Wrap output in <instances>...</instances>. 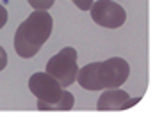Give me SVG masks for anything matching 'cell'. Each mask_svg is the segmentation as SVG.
<instances>
[{
  "instance_id": "obj_8",
  "label": "cell",
  "mask_w": 155,
  "mask_h": 117,
  "mask_svg": "<svg viewBox=\"0 0 155 117\" xmlns=\"http://www.w3.org/2000/svg\"><path fill=\"white\" fill-rule=\"evenodd\" d=\"M5 66H7V52L0 46V71L5 69Z\"/></svg>"
},
{
  "instance_id": "obj_6",
  "label": "cell",
  "mask_w": 155,
  "mask_h": 117,
  "mask_svg": "<svg viewBox=\"0 0 155 117\" xmlns=\"http://www.w3.org/2000/svg\"><path fill=\"white\" fill-rule=\"evenodd\" d=\"M139 100H132L125 90L120 87L114 89H104V94L98 98L96 108L98 110H127L134 106Z\"/></svg>"
},
{
  "instance_id": "obj_1",
  "label": "cell",
  "mask_w": 155,
  "mask_h": 117,
  "mask_svg": "<svg viewBox=\"0 0 155 117\" xmlns=\"http://www.w3.org/2000/svg\"><path fill=\"white\" fill-rule=\"evenodd\" d=\"M130 74L128 62L121 57H112L104 62H91L78 68L75 82L86 90H104V89L121 87Z\"/></svg>"
},
{
  "instance_id": "obj_7",
  "label": "cell",
  "mask_w": 155,
  "mask_h": 117,
  "mask_svg": "<svg viewBox=\"0 0 155 117\" xmlns=\"http://www.w3.org/2000/svg\"><path fill=\"white\" fill-rule=\"evenodd\" d=\"M55 0H29L32 9H38V11H48L52 5H54Z\"/></svg>"
},
{
  "instance_id": "obj_4",
  "label": "cell",
  "mask_w": 155,
  "mask_h": 117,
  "mask_svg": "<svg viewBox=\"0 0 155 117\" xmlns=\"http://www.w3.org/2000/svg\"><path fill=\"white\" fill-rule=\"evenodd\" d=\"M77 60L78 53L75 48H71V46L62 48L59 53H55L47 62V73L54 76L61 84V87H68V85L75 84V78L78 73Z\"/></svg>"
},
{
  "instance_id": "obj_2",
  "label": "cell",
  "mask_w": 155,
  "mask_h": 117,
  "mask_svg": "<svg viewBox=\"0 0 155 117\" xmlns=\"http://www.w3.org/2000/svg\"><path fill=\"white\" fill-rule=\"evenodd\" d=\"M54 29V20L50 13L47 11H38L29 14L25 21L20 23L15 34V50L21 58L34 57L41 46L48 41L50 34Z\"/></svg>"
},
{
  "instance_id": "obj_3",
  "label": "cell",
  "mask_w": 155,
  "mask_h": 117,
  "mask_svg": "<svg viewBox=\"0 0 155 117\" xmlns=\"http://www.w3.org/2000/svg\"><path fill=\"white\" fill-rule=\"evenodd\" d=\"M29 89L38 98L39 110L62 112V110H71L75 105L73 94L64 90V87H61V84L48 73H34L29 78Z\"/></svg>"
},
{
  "instance_id": "obj_5",
  "label": "cell",
  "mask_w": 155,
  "mask_h": 117,
  "mask_svg": "<svg viewBox=\"0 0 155 117\" xmlns=\"http://www.w3.org/2000/svg\"><path fill=\"white\" fill-rule=\"evenodd\" d=\"M91 18L96 25L105 29H120L127 20L125 9L114 0H98L93 2L91 7Z\"/></svg>"
},
{
  "instance_id": "obj_10",
  "label": "cell",
  "mask_w": 155,
  "mask_h": 117,
  "mask_svg": "<svg viewBox=\"0 0 155 117\" xmlns=\"http://www.w3.org/2000/svg\"><path fill=\"white\" fill-rule=\"evenodd\" d=\"M71 2H75V0H71Z\"/></svg>"
},
{
  "instance_id": "obj_9",
  "label": "cell",
  "mask_w": 155,
  "mask_h": 117,
  "mask_svg": "<svg viewBox=\"0 0 155 117\" xmlns=\"http://www.w3.org/2000/svg\"><path fill=\"white\" fill-rule=\"evenodd\" d=\"M7 23V9L0 4V29Z\"/></svg>"
}]
</instances>
